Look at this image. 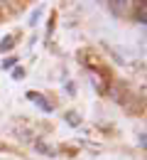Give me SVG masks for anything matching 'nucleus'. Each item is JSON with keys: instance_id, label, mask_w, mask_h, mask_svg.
Returning <instances> with one entry per match:
<instances>
[{"instance_id": "1", "label": "nucleus", "mask_w": 147, "mask_h": 160, "mask_svg": "<svg viewBox=\"0 0 147 160\" xmlns=\"http://www.w3.org/2000/svg\"><path fill=\"white\" fill-rule=\"evenodd\" d=\"M27 99H30V101H34V103H37V106H39L42 111H52V103L44 99L42 94H37V91H30V94H27Z\"/></svg>"}, {"instance_id": "2", "label": "nucleus", "mask_w": 147, "mask_h": 160, "mask_svg": "<svg viewBox=\"0 0 147 160\" xmlns=\"http://www.w3.org/2000/svg\"><path fill=\"white\" fill-rule=\"evenodd\" d=\"M135 15H137V22H140V25H145V18H147L145 2H137V12H135Z\"/></svg>"}, {"instance_id": "3", "label": "nucleus", "mask_w": 147, "mask_h": 160, "mask_svg": "<svg viewBox=\"0 0 147 160\" xmlns=\"http://www.w3.org/2000/svg\"><path fill=\"white\" fill-rule=\"evenodd\" d=\"M12 42H15V37L7 35V37L2 40V44H0V49H2V52H10V49H12Z\"/></svg>"}, {"instance_id": "4", "label": "nucleus", "mask_w": 147, "mask_h": 160, "mask_svg": "<svg viewBox=\"0 0 147 160\" xmlns=\"http://www.w3.org/2000/svg\"><path fill=\"white\" fill-rule=\"evenodd\" d=\"M66 121H69V123H71V126H79V123H76V113H66Z\"/></svg>"}, {"instance_id": "5", "label": "nucleus", "mask_w": 147, "mask_h": 160, "mask_svg": "<svg viewBox=\"0 0 147 160\" xmlns=\"http://www.w3.org/2000/svg\"><path fill=\"white\" fill-rule=\"evenodd\" d=\"M12 64H15V59H12V57H7V59L2 62V67H5V69H10V67H12Z\"/></svg>"}]
</instances>
